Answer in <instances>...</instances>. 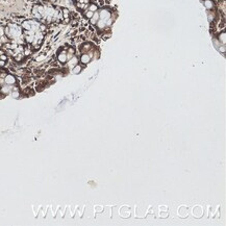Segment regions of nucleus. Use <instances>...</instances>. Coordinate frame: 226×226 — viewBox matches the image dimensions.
Returning <instances> with one entry per match:
<instances>
[{"instance_id": "1a4fd4ad", "label": "nucleus", "mask_w": 226, "mask_h": 226, "mask_svg": "<svg viewBox=\"0 0 226 226\" xmlns=\"http://www.w3.org/2000/svg\"><path fill=\"white\" fill-rule=\"evenodd\" d=\"M98 20H99V12H98V11H96V12L94 13L93 17L90 19L91 24H92V25H96V23H97V21H98Z\"/></svg>"}, {"instance_id": "ddd939ff", "label": "nucleus", "mask_w": 226, "mask_h": 226, "mask_svg": "<svg viewBox=\"0 0 226 226\" xmlns=\"http://www.w3.org/2000/svg\"><path fill=\"white\" fill-rule=\"evenodd\" d=\"M204 5H205V7L207 9H213V1H211V0H206L204 2Z\"/></svg>"}, {"instance_id": "f8f14e48", "label": "nucleus", "mask_w": 226, "mask_h": 226, "mask_svg": "<svg viewBox=\"0 0 226 226\" xmlns=\"http://www.w3.org/2000/svg\"><path fill=\"white\" fill-rule=\"evenodd\" d=\"M87 9L89 11H91V12H93V13H95L98 9V6L96 5V4H94V3H92V4H90L89 5V7H87Z\"/></svg>"}, {"instance_id": "0eeeda50", "label": "nucleus", "mask_w": 226, "mask_h": 226, "mask_svg": "<svg viewBox=\"0 0 226 226\" xmlns=\"http://www.w3.org/2000/svg\"><path fill=\"white\" fill-rule=\"evenodd\" d=\"M92 60V57L90 56V54L87 53V52H85V53H82V56H80V63L82 64H89Z\"/></svg>"}, {"instance_id": "4468645a", "label": "nucleus", "mask_w": 226, "mask_h": 226, "mask_svg": "<svg viewBox=\"0 0 226 226\" xmlns=\"http://www.w3.org/2000/svg\"><path fill=\"white\" fill-rule=\"evenodd\" d=\"M93 15H94V13L93 12H91V11H89V9H87L85 12V18H87L89 20H90L92 17H93Z\"/></svg>"}, {"instance_id": "f03ea898", "label": "nucleus", "mask_w": 226, "mask_h": 226, "mask_svg": "<svg viewBox=\"0 0 226 226\" xmlns=\"http://www.w3.org/2000/svg\"><path fill=\"white\" fill-rule=\"evenodd\" d=\"M32 15L36 19L42 22H46V23L58 21L64 18L63 11L55 9L52 5H48V4L34 5L32 9Z\"/></svg>"}, {"instance_id": "39448f33", "label": "nucleus", "mask_w": 226, "mask_h": 226, "mask_svg": "<svg viewBox=\"0 0 226 226\" xmlns=\"http://www.w3.org/2000/svg\"><path fill=\"white\" fill-rule=\"evenodd\" d=\"M111 18H113V17H112V13L109 12V11H107V9H102L99 11V19L104 20V21L106 22Z\"/></svg>"}, {"instance_id": "20e7f679", "label": "nucleus", "mask_w": 226, "mask_h": 226, "mask_svg": "<svg viewBox=\"0 0 226 226\" xmlns=\"http://www.w3.org/2000/svg\"><path fill=\"white\" fill-rule=\"evenodd\" d=\"M17 82V79L12 74H1L0 75V85H15Z\"/></svg>"}, {"instance_id": "f257e3e1", "label": "nucleus", "mask_w": 226, "mask_h": 226, "mask_svg": "<svg viewBox=\"0 0 226 226\" xmlns=\"http://www.w3.org/2000/svg\"><path fill=\"white\" fill-rule=\"evenodd\" d=\"M44 25L36 20H26L22 23L24 40L34 48H39L44 39Z\"/></svg>"}, {"instance_id": "6e6552de", "label": "nucleus", "mask_w": 226, "mask_h": 226, "mask_svg": "<svg viewBox=\"0 0 226 226\" xmlns=\"http://www.w3.org/2000/svg\"><path fill=\"white\" fill-rule=\"evenodd\" d=\"M77 64H78V58H77L75 55H74L73 57H71V58H70V60L67 62V65H68V67H69L70 69H72L73 67L76 66Z\"/></svg>"}, {"instance_id": "9d476101", "label": "nucleus", "mask_w": 226, "mask_h": 226, "mask_svg": "<svg viewBox=\"0 0 226 226\" xmlns=\"http://www.w3.org/2000/svg\"><path fill=\"white\" fill-rule=\"evenodd\" d=\"M218 40H219V41H220L221 43H222V44H223V45H225V42H226V34H225V32H222V33H220V34H219V36H218Z\"/></svg>"}, {"instance_id": "423d86ee", "label": "nucleus", "mask_w": 226, "mask_h": 226, "mask_svg": "<svg viewBox=\"0 0 226 226\" xmlns=\"http://www.w3.org/2000/svg\"><path fill=\"white\" fill-rule=\"evenodd\" d=\"M57 60H60L62 64H66L68 62V57H67V50H64V51L60 52L58 53V56H57Z\"/></svg>"}, {"instance_id": "9b49d317", "label": "nucleus", "mask_w": 226, "mask_h": 226, "mask_svg": "<svg viewBox=\"0 0 226 226\" xmlns=\"http://www.w3.org/2000/svg\"><path fill=\"white\" fill-rule=\"evenodd\" d=\"M82 70V66H79L78 64H77L76 66H74V67H73V68H72V72L74 73V74H79Z\"/></svg>"}, {"instance_id": "7ed1b4c3", "label": "nucleus", "mask_w": 226, "mask_h": 226, "mask_svg": "<svg viewBox=\"0 0 226 226\" xmlns=\"http://www.w3.org/2000/svg\"><path fill=\"white\" fill-rule=\"evenodd\" d=\"M4 33L7 39L13 41V43H16V44H22L23 40H24L22 27H20L17 24H9L6 27H4Z\"/></svg>"}]
</instances>
